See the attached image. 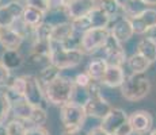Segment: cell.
<instances>
[{
  "instance_id": "1",
  "label": "cell",
  "mask_w": 156,
  "mask_h": 135,
  "mask_svg": "<svg viewBox=\"0 0 156 135\" xmlns=\"http://www.w3.org/2000/svg\"><path fill=\"white\" fill-rule=\"evenodd\" d=\"M152 84L151 80L145 76V74H136L132 73L128 77H125L122 85L119 86V92L121 96L126 101L130 103H136L151 93Z\"/></svg>"
},
{
  "instance_id": "2",
  "label": "cell",
  "mask_w": 156,
  "mask_h": 135,
  "mask_svg": "<svg viewBox=\"0 0 156 135\" xmlns=\"http://www.w3.org/2000/svg\"><path fill=\"white\" fill-rule=\"evenodd\" d=\"M73 86L75 84L71 77L60 74L57 79H55L44 88V96L48 103L61 107L71 101L72 93H73Z\"/></svg>"
},
{
  "instance_id": "3",
  "label": "cell",
  "mask_w": 156,
  "mask_h": 135,
  "mask_svg": "<svg viewBox=\"0 0 156 135\" xmlns=\"http://www.w3.org/2000/svg\"><path fill=\"white\" fill-rule=\"evenodd\" d=\"M84 54L79 49H65L62 45L50 42V53L49 61L53 66H56L60 70L76 68L82 64Z\"/></svg>"
},
{
  "instance_id": "4",
  "label": "cell",
  "mask_w": 156,
  "mask_h": 135,
  "mask_svg": "<svg viewBox=\"0 0 156 135\" xmlns=\"http://www.w3.org/2000/svg\"><path fill=\"white\" fill-rule=\"evenodd\" d=\"M90 92H91V96L83 107L86 111V115L95 119H103L106 116V113L112 110V104L102 95L101 83L92 81L91 85H90Z\"/></svg>"
},
{
  "instance_id": "5",
  "label": "cell",
  "mask_w": 156,
  "mask_h": 135,
  "mask_svg": "<svg viewBox=\"0 0 156 135\" xmlns=\"http://www.w3.org/2000/svg\"><path fill=\"white\" fill-rule=\"evenodd\" d=\"M110 23H112V18L98 5L90 14H87L84 18L72 20L75 31L80 32V34L90 29H107L110 26Z\"/></svg>"
},
{
  "instance_id": "6",
  "label": "cell",
  "mask_w": 156,
  "mask_h": 135,
  "mask_svg": "<svg viewBox=\"0 0 156 135\" xmlns=\"http://www.w3.org/2000/svg\"><path fill=\"white\" fill-rule=\"evenodd\" d=\"M110 35L109 27L107 29H90L82 32L79 43V50L83 54H94L103 47L105 42Z\"/></svg>"
},
{
  "instance_id": "7",
  "label": "cell",
  "mask_w": 156,
  "mask_h": 135,
  "mask_svg": "<svg viewBox=\"0 0 156 135\" xmlns=\"http://www.w3.org/2000/svg\"><path fill=\"white\" fill-rule=\"evenodd\" d=\"M60 118L64 124V130H80L84 126L87 115L82 106L69 101L60 107Z\"/></svg>"
},
{
  "instance_id": "8",
  "label": "cell",
  "mask_w": 156,
  "mask_h": 135,
  "mask_svg": "<svg viewBox=\"0 0 156 135\" xmlns=\"http://www.w3.org/2000/svg\"><path fill=\"white\" fill-rule=\"evenodd\" d=\"M128 19L130 20L134 35H144L151 30L156 29V8L147 7L143 12Z\"/></svg>"
},
{
  "instance_id": "9",
  "label": "cell",
  "mask_w": 156,
  "mask_h": 135,
  "mask_svg": "<svg viewBox=\"0 0 156 135\" xmlns=\"http://www.w3.org/2000/svg\"><path fill=\"white\" fill-rule=\"evenodd\" d=\"M101 50H103V54H105L103 58L107 62V65H118V66H122V64L126 62L128 57H126V52L124 49V45L119 43L112 35H109V38L105 42L103 47Z\"/></svg>"
},
{
  "instance_id": "10",
  "label": "cell",
  "mask_w": 156,
  "mask_h": 135,
  "mask_svg": "<svg viewBox=\"0 0 156 135\" xmlns=\"http://www.w3.org/2000/svg\"><path fill=\"white\" fill-rule=\"evenodd\" d=\"M44 89L41 84L38 83L37 76L26 74L25 76V93L23 100L33 107H42L44 103Z\"/></svg>"
},
{
  "instance_id": "11",
  "label": "cell",
  "mask_w": 156,
  "mask_h": 135,
  "mask_svg": "<svg viewBox=\"0 0 156 135\" xmlns=\"http://www.w3.org/2000/svg\"><path fill=\"white\" fill-rule=\"evenodd\" d=\"M128 122L133 134L137 135H145L154 128V116L145 110L133 111L130 115H128Z\"/></svg>"
},
{
  "instance_id": "12",
  "label": "cell",
  "mask_w": 156,
  "mask_h": 135,
  "mask_svg": "<svg viewBox=\"0 0 156 135\" xmlns=\"http://www.w3.org/2000/svg\"><path fill=\"white\" fill-rule=\"evenodd\" d=\"M109 31H110V35L113 38H115L122 45L129 42L134 37L133 27H132L130 20L126 16H117V19L109 27Z\"/></svg>"
},
{
  "instance_id": "13",
  "label": "cell",
  "mask_w": 156,
  "mask_h": 135,
  "mask_svg": "<svg viewBox=\"0 0 156 135\" xmlns=\"http://www.w3.org/2000/svg\"><path fill=\"white\" fill-rule=\"evenodd\" d=\"M97 5H98V3L95 0H68L64 10H65L68 19L72 22V20L84 18Z\"/></svg>"
},
{
  "instance_id": "14",
  "label": "cell",
  "mask_w": 156,
  "mask_h": 135,
  "mask_svg": "<svg viewBox=\"0 0 156 135\" xmlns=\"http://www.w3.org/2000/svg\"><path fill=\"white\" fill-rule=\"evenodd\" d=\"M126 122H128V113L125 112L122 108L112 107V110L106 113V116H105L103 119H101L99 126L106 131V133L113 135L124 123H126Z\"/></svg>"
},
{
  "instance_id": "15",
  "label": "cell",
  "mask_w": 156,
  "mask_h": 135,
  "mask_svg": "<svg viewBox=\"0 0 156 135\" xmlns=\"http://www.w3.org/2000/svg\"><path fill=\"white\" fill-rule=\"evenodd\" d=\"M25 4L20 2H10L4 5H0V26L11 27L20 19Z\"/></svg>"
},
{
  "instance_id": "16",
  "label": "cell",
  "mask_w": 156,
  "mask_h": 135,
  "mask_svg": "<svg viewBox=\"0 0 156 135\" xmlns=\"http://www.w3.org/2000/svg\"><path fill=\"white\" fill-rule=\"evenodd\" d=\"M23 37L12 27L0 26V45L8 50H19L23 43Z\"/></svg>"
},
{
  "instance_id": "17",
  "label": "cell",
  "mask_w": 156,
  "mask_h": 135,
  "mask_svg": "<svg viewBox=\"0 0 156 135\" xmlns=\"http://www.w3.org/2000/svg\"><path fill=\"white\" fill-rule=\"evenodd\" d=\"M76 34L75 27L72 22H62L58 25L52 26V31H50V42L55 43H65L68 39H71L73 35Z\"/></svg>"
},
{
  "instance_id": "18",
  "label": "cell",
  "mask_w": 156,
  "mask_h": 135,
  "mask_svg": "<svg viewBox=\"0 0 156 135\" xmlns=\"http://www.w3.org/2000/svg\"><path fill=\"white\" fill-rule=\"evenodd\" d=\"M125 80V72L122 66L118 65H109L105 72V76L101 84L107 88H119Z\"/></svg>"
},
{
  "instance_id": "19",
  "label": "cell",
  "mask_w": 156,
  "mask_h": 135,
  "mask_svg": "<svg viewBox=\"0 0 156 135\" xmlns=\"http://www.w3.org/2000/svg\"><path fill=\"white\" fill-rule=\"evenodd\" d=\"M137 53L141 54L145 59H148L151 65L156 62V38L151 35L141 38L137 43Z\"/></svg>"
},
{
  "instance_id": "20",
  "label": "cell",
  "mask_w": 156,
  "mask_h": 135,
  "mask_svg": "<svg viewBox=\"0 0 156 135\" xmlns=\"http://www.w3.org/2000/svg\"><path fill=\"white\" fill-rule=\"evenodd\" d=\"M44 18H45V14L42 11L37 10V8H34V7H30V5H25L20 19H22V22L27 27L35 30L44 22Z\"/></svg>"
},
{
  "instance_id": "21",
  "label": "cell",
  "mask_w": 156,
  "mask_h": 135,
  "mask_svg": "<svg viewBox=\"0 0 156 135\" xmlns=\"http://www.w3.org/2000/svg\"><path fill=\"white\" fill-rule=\"evenodd\" d=\"M107 62L105 61L103 57H98V58H92L91 61L88 62V66H87V74L91 77L92 81L95 83H101L102 79L105 76V72L107 69Z\"/></svg>"
},
{
  "instance_id": "22",
  "label": "cell",
  "mask_w": 156,
  "mask_h": 135,
  "mask_svg": "<svg viewBox=\"0 0 156 135\" xmlns=\"http://www.w3.org/2000/svg\"><path fill=\"white\" fill-rule=\"evenodd\" d=\"M0 62H2L8 70H15V69L22 66L23 62H25V58H23V56L19 53V50L4 49V52L2 53V57H0Z\"/></svg>"
},
{
  "instance_id": "23",
  "label": "cell",
  "mask_w": 156,
  "mask_h": 135,
  "mask_svg": "<svg viewBox=\"0 0 156 135\" xmlns=\"http://www.w3.org/2000/svg\"><path fill=\"white\" fill-rule=\"evenodd\" d=\"M126 65L129 68V70L132 73H136V74H145L147 70L151 66V62L148 59H145L141 54L139 53H133L129 58H126Z\"/></svg>"
},
{
  "instance_id": "24",
  "label": "cell",
  "mask_w": 156,
  "mask_h": 135,
  "mask_svg": "<svg viewBox=\"0 0 156 135\" xmlns=\"http://www.w3.org/2000/svg\"><path fill=\"white\" fill-rule=\"evenodd\" d=\"M60 74H61V70H60V69H57L56 66H53V65L50 64V65H48V66H45V68H42V69H40V70H38L37 80H38V83L41 84L42 89H44L48 84L52 83L55 79H57Z\"/></svg>"
},
{
  "instance_id": "25",
  "label": "cell",
  "mask_w": 156,
  "mask_h": 135,
  "mask_svg": "<svg viewBox=\"0 0 156 135\" xmlns=\"http://www.w3.org/2000/svg\"><path fill=\"white\" fill-rule=\"evenodd\" d=\"M91 92H90V86L88 88H83V86H73V93H72V99L71 101L75 104H79V106L84 107V104L88 101Z\"/></svg>"
},
{
  "instance_id": "26",
  "label": "cell",
  "mask_w": 156,
  "mask_h": 135,
  "mask_svg": "<svg viewBox=\"0 0 156 135\" xmlns=\"http://www.w3.org/2000/svg\"><path fill=\"white\" fill-rule=\"evenodd\" d=\"M48 122V112L44 107H33L29 122L31 126H44Z\"/></svg>"
},
{
  "instance_id": "27",
  "label": "cell",
  "mask_w": 156,
  "mask_h": 135,
  "mask_svg": "<svg viewBox=\"0 0 156 135\" xmlns=\"http://www.w3.org/2000/svg\"><path fill=\"white\" fill-rule=\"evenodd\" d=\"M10 112H11V100L5 95V92H0V124H4Z\"/></svg>"
},
{
  "instance_id": "28",
  "label": "cell",
  "mask_w": 156,
  "mask_h": 135,
  "mask_svg": "<svg viewBox=\"0 0 156 135\" xmlns=\"http://www.w3.org/2000/svg\"><path fill=\"white\" fill-rule=\"evenodd\" d=\"M98 7H101L110 18L117 16L118 12L121 11V8H119L118 3L115 0H102V2H98Z\"/></svg>"
},
{
  "instance_id": "29",
  "label": "cell",
  "mask_w": 156,
  "mask_h": 135,
  "mask_svg": "<svg viewBox=\"0 0 156 135\" xmlns=\"http://www.w3.org/2000/svg\"><path fill=\"white\" fill-rule=\"evenodd\" d=\"M73 80V84L75 85H77V86H83V88H88L90 85H91V83H92V80H91V77L87 74V72H82V73H77L76 76H75V79H72Z\"/></svg>"
},
{
  "instance_id": "30",
  "label": "cell",
  "mask_w": 156,
  "mask_h": 135,
  "mask_svg": "<svg viewBox=\"0 0 156 135\" xmlns=\"http://www.w3.org/2000/svg\"><path fill=\"white\" fill-rule=\"evenodd\" d=\"M25 5H30L46 14L49 11V0H25Z\"/></svg>"
},
{
  "instance_id": "31",
  "label": "cell",
  "mask_w": 156,
  "mask_h": 135,
  "mask_svg": "<svg viewBox=\"0 0 156 135\" xmlns=\"http://www.w3.org/2000/svg\"><path fill=\"white\" fill-rule=\"evenodd\" d=\"M25 135H50V133L45 126H29Z\"/></svg>"
},
{
  "instance_id": "32",
  "label": "cell",
  "mask_w": 156,
  "mask_h": 135,
  "mask_svg": "<svg viewBox=\"0 0 156 135\" xmlns=\"http://www.w3.org/2000/svg\"><path fill=\"white\" fill-rule=\"evenodd\" d=\"M10 80H11V70H8V69L0 62V88L7 86Z\"/></svg>"
},
{
  "instance_id": "33",
  "label": "cell",
  "mask_w": 156,
  "mask_h": 135,
  "mask_svg": "<svg viewBox=\"0 0 156 135\" xmlns=\"http://www.w3.org/2000/svg\"><path fill=\"white\" fill-rule=\"evenodd\" d=\"M132 134H133V130H132L129 122H126V123H124L113 135H132Z\"/></svg>"
},
{
  "instance_id": "34",
  "label": "cell",
  "mask_w": 156,
  "mask_h": 135,
  "mask_svg": "<svg viewBox=\"0 0 156 135\" xmlns=\"http://www.w3.org/2000/svg\"><path fill=\"white\" fill-rule=\"evenodd\" d=\"M86 135H110V134L106 133L101 126H97V127H92L90 131H87Z\"/></svg>"
},
{
  "instance_id": "35",
  "label": "cell",
  "mask_w": 156,
  "mask_h": 135,
  "mask_svg": "<svg viewBox=\"0 0 156 135\" xmlns=\"http://www.w3.org/2000/svg\"><path fill=\"white\" fill-rule=\"evenodd\" d=\"M61 135H86V133L83 131V128H80V130H64Z\"/></svg>"
},
{
  "instance_id": "36",
  "label": "cell",
  "mask_w": 156,
  "mask_h": 135,
  "mask_svg": "<svg viewBox=\"0 0 156 135\" xmlns=\"http://www.w3.org/2000/svg\"><path fill=\"white\" fill-rule=\"evenodd\" d=\"M115 2L118 3V5H119V8H121V11H124V8L126 7L129 3L132 2V0H115Z\"/></svg>"
},
{
  "instance_id": "37",
  "label": "cell",
  "mask_w": 156,
  "mask_h": 135,
  "mask_svg": "<svg viewBox=\"0 0 156 135\" xmlns=\"http://www.w3.org/2000/svg\"><path fill=\"white\" fill-rule=\"evenodd\" d=\"M140 2H143L144 4L147 5V7H151V5H156V0H140Z\"/></svg>"
},
{
  "instance_id": "38",
  "label": "cell",
  "mask_w": 156,
  "mask_h": 135,
  "mask_svg": "<svg viewBox=\"0 0 156 135\" xmlns=\"http://www.w3.org/2000/svg\"><path fill=\"white\" fill-rule=\"evenodd\" d=\"M0 135H7V127H5V124H0Z\"/></svg>"
},
{
  "instance_id": "39",
  "label": "cell",
  "mask_w": 156,
  "mask_h": 135,
  "mask_svg": "<svg viewBox=\"0 0 156 135\" xmlns=\"http://www.w3.org/2000/svg\"><path fill=\"white\" fill-rule=\"evenodd\" d=\"M10 2H12V0H0V5H4V4H7V3H10Z\"/></svg>"
},
{
  "instance_id": "40",
  "label": "cell",
  "mask_w": 156,
  "mask_h": 135,
  "mask_svg": "<svg viewBox=\"0 0 156 135\" xmlns=\"http://www.w3.org/2000/svg\"><path fill=\"white\" fill-rule=\"evenodd\" d=\"M148 134H149V135H156V128H152V130L149 131Z\"/></svg>"
},
{
  "instance_id": "41",
  "label": "cell",
  "mask_w": 156,
  "mask_h": 135,
  "mask_svg": "<svg viewBox=\"0 0 156 135\" xmlns=\"http://www.w3.org/2000/svg\"><path fill=\"white\" fill-rule=\"evenodd\" d=\"M12 2H20V3H23L25 0H12Z\"/></svg>"
},
{
  "instance_id": "42",
  "label": "cell",
  "mask_w": 156,
  "mask_h": 135,
  "mask_svg": "<svg viewBox=\"0 0 156 135\" xmlns=\"http://www.w3.org/2000/svg\"><path fill=\"white\" fill-rule=\"evenodd\" d=\"M95 2H97V3H98V2H102V0H95Z\"/></svg>"
},
{
  "instance_id": "43",
  "label": "cell",
  "mask_w": 156,
  "mask_h": 135,
  "mask_svg": "<svg viewBox=\"0 0 156 135\" xmlns=\"http://www.w3.org/2000/svg\"><path fill=\"white\" fill-rule=\"evenodd\" d=\"M145 135H149V134H145Z\"/></svg>"
}]
</instances>
